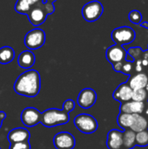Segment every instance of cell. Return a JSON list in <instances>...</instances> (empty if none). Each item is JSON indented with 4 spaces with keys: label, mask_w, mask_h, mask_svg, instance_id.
<instances>
[{
    "label": "cell",
    "mask_w": 148,
    "mask_h": 149,
    "mask_svg": "<svg viewBox=\"0 0 148 149\" xmlns=\"http://www.w3.org/2000/svg\"><path fill=\"white\" fill-rule=\"evenodd\" d=\"M14 91L24 97H36L41 88L40 74L37 70L29 69L21 73L14 83Z\"/></svg>",
    "instance_id": "cell-1"
},
{
    "label": "cell",
    "mask_w": 148,
    "mask_h": 149,
    "mask_svg": "<svg viewBox=\"0 0 148 149\" xmlns=\"http://www.w3.org/2000/svg\"><path fill=\"white\" fill-rule=\"evenodd\" d=\"M54 11L55 7L53 3L47 2L46 0H40L30 8L26 16L33 26H39L44 24L46 17Z\"/></svg>",
    "instance_id": "cell-2"
},
{
    "label": "cell",
    "mask_w": 148,
    "mask_h": 149,
    "mask_svg": "<svg viewBox=\"0 0 148 149\" xmlns=\"http://www.w3.org/2000/svg\"><path fill=\"white\" fill-rule=\"evenodd\" d=\"M70 120L69 113L63 110L50 108L41 113L40 123L46 127H54L57 126L65 125Z\"/></svg>",
    "instance_id": "cell-3"
},
{
    "label": "cell",
    "mask_w": 148,
    "mask_h": 149,
    "mask_svg": "<svg viewBox=\"0 0 148 149\" xmlns=\"http://www.w3.org/2000/svg\"><path fill=\"white\" fill-rule=\"evenodd\" d=\"M73 122L79 131L86 134L96 132L99 127L97 120L88 113H80L77 115L74 118Z\"/></svg>",
    "instance_id": "cell-4"
},
{
    "label": "cell",
    "mask_w": 148,
    "mask_h": 149,
    "mask_svg": "<svg viewBox=\"0 0 148 149\" xmlns=\"http://www.w3.org/2000/svg\"><path fill=\"white\" fill-rule=\"evenodd\" d=\"M111 37L115 45L123 46L133 43L136 38V33L135 31L129 26H121L114 29L112 31Z\"/></svg>",
    "instance_id": "cell-5"
},
{
    "label": "cell",
    "mask_w": 148,
    "mask_h": 149,
    "mask_svg": "<svg viewBox=\"0 0 148 149\" xmlns=\"http://www.w3.org/2000/svg\"><path fill=\"white\" fill-rule=\"evenodd\" d=\"M45 43V32L42 29L35 28L28 31L24 37V45L29 50H37Z\"/></svg>",
    "instance_id": "cell-6"
},
{
    "label": "cell",
    "mask_w": 148,
    "mask_h": 149,
    "mask_svg": "<svg viewBox=\"0 0 148 149\" xmlns=\"http://www.w3.org/2000/svg\"><path fill=\"white\" fill-rule=\"evenodd\" d=\"M104 7L99 1H91L85 3L82 8V16L87 22L97 21L103 14Z\"/></svg>",
    "instance_id": "cell-7"
},
{
    "label": "cell",
    "mask_w": 148,
    "mask_h": 149,
    "mask_svg": "<svg viewBox=\"0 0 148 149\" xmlns=\"http://www.w3.org/2000/svg\"><path fill=\"white\" fill-rule=\"evenodd\" d=\"M41 113L35 107H26L24 108L21 114L20 120L22 123L27 127H32L40 123Z\"/></svg>",
    "instance_id": "cell-8"
},
{
    "label": "cell",
    "mask_w": 148,
    "mask_h": 149,
    "mask_svg": "<svg viewBox=\"0 0 148 149\" xmlns=\"http://www.w3.org/2000/svg\"><path fill=\"white\" fill-rule=\"evenodd\" d=\"M53 145L56 149H73L76 145V141L71 133L60 132L54 136Z\"/></svg>",
    "instance_id": "cell-9"
},
{
    "label": "cell",
    "mask_w": 148,
    "mask_h": 149,
    "mask_svg": "<svg viewBox=\"0 0 148 149\" xmlns=\"http://www.w3.org/2000/svg\"><path fill=\"white\" fill-rule=\"evenodd\" d=\"M97 100V93L92 88H85L78 95V105L83 109H89L94 106Z\"/></svg>",
    "instance_id": "cell-10"
},
{
    "label": "cell",
    "mask_w": 148,
    "mask_h": 149,
    "mask_svg": "<svg viewBox=\"0 0 148 149\" xmlns=\"http://www.w3.org/2000/svg\"><path fill=\"white\" fill-rule=\"evenodd\" d=\"M106 59L112 65H114L116 63L126 60L127 56V52L123 46L119 45H113L106 50Z\"/></svg>",
    "instance_id": "cell-11"
},
{
    "label": "cell",
    "mask_w": 148,
    "mask_h": 149,
    "mask_svg": "<svg viewBox=\"0 0 148 149\" xmlns=\"http://www.w3.org/2000/svg\"><path fill=\"white\" fill-rule=\"evenodd\" d=\"M133 89L130 87L127 82L120 84L113 93V97L115 100L124 103L132 100Z\"/></svg>",
    "instance_id": "cell-12"
},
{
    "label": "cell",
    "mask_w": 148,
    "mask_h": 149,
    "mask_svg": "<svg viewBox=\"0 0 148 149\" xmlns=\"http://www.w3.org/2000/svg\"><path fill=\"white\" fill-rule=\"evenodd\" d=\"M31 138V133L29 130L24 127H17L10 130L7 135V139L10 143L29 141Z\"/></svg>",
    "instance_id": "cell-13"
},
{
    "label": "cell",
    "mask_w": 148,
    "mask_h": 149,
    "mask_svg": "<svg viewBox=\"0 0 148 149\" xmlns=\"http://www.w3.org/2000/svg\"><path fill=\"white\" fill-rule=\"evenodd\" d=\"M146 102H139L134 100H130L127 102L121 103L120 113H130V114H142L145 109Z\"/></svg>",
    "instance_id": "cell-14"
},
{
    "label": "cell",
    "mask_w": 148,
    "mask_h": 149,
    "mask_svg": "<svg viewBox=\"0 0 148 149\" xmlns=\"http://www.w3.org/2000/svg\"><path fill=\"white\" fill-rule=\"evenodd\" d=\"M106 146L109 149H120L123 147V132L112 129L107 134Z\"/></svg>",
    "instance_id": "cell-15"
},
{
    "label": "cell",
    "mask_w": 148,
    "mask_h": 149,
    "mask_svg": "<svg viewBox=\"0 0 148 149\" xmlns=\"http://www.w3.org/2000/svg\"><path fill=\"white\" fill-rule=\"evenodd\" d=\"M133 90L145 88L148 83V76L144 72H139L131 76L127 81Z\"/></svg>",
    "instance_id": "cell-16"
},
{
    "label": "cell",
    "mask_w": 148,
    "mask_h": 149,
    "mask_svg": "<svg viewBox=\"0 0 148 149\" xmlns=\"http://www.w3.org/2000/svg\"><path fill=\"white\" fill-rule=\"evenodd\" d=\"M35 55L31 50L22 52L17 58V64L21 68L29 70L35 64Z\"/></svg>",
    "instance_id": "cell-17"
},
{
    "label": "cell",
    "mask_w": 148,
    "mask_h": 149,
    "mask_svg": "<svg viewBox=\"0 0 148 149\" xmlns=\"http://www.w3.org/2000/svg\"><path fill=\"white\" fill-rule=\"evenodd\" d=\"M135 133L148 129V119L142 114H133V121L130 127Z\"/></svg>",
    "instance_id": "cell-18"
},
{
    "label": "cell",
    "mask_w": 148,
    "mask_h": 149,
    "mask_svg": "<svg viewBox=\"0 0 148 149\" xmlns=\"http://www.w3.org/2000/svg\"><path fill=\"white\" fill-rule=\"evenodd\" d=\"M15 58V52L10 46H3L0 48V64L7 65Z\"/></svg>",
    "instance_id": "cell-19"
},
{
    "label": "cell",
    "mask_w": 148,
    "mask_h": 149,
    "mask_svg": "<svg viewBox=\"0 0 148 149\" xmlns=\"http://www.w3.org/2000/svg\"><path fill=\"white\" fill-rule=\"evenodd\" d=\"M40 0H17L15 4V10L19 14L26 15L30 8Z\"/></svg>",
    "instance_id": "cell-20"
},
{
    "label": "cell",
    "mask_w": 148,
    "mask_h": 149,
    "mask_svg": "<svg viewBox=\"0 0 148 149\" xmlns=\"http://www.w3.org/2000/svg\"><path fill=\"white\" fill-rule=\"evenodd\" d=\"M136 133L131 129H126L123 132V147L126 149H132L136 146L135 142Z\"/></svg>",
    "instance_id": "cell-21"
},
{
    "label": "cell",
    "mask_w": 148,
    "mask_h": 149,
    "mask_svg": "<svg viewBox=\"0 0 148 149\" xmlns=\"http://www.w3.org/2000/svg\"><path fill=\"white\" fill-rule=\"evenodd\" d=\"M133 121V114H130V113H120L117 118L118 125L125 130L130 129V127H132Z\"/></svg>",
    "instance_id": "cell-22"
},
{
    "label": "cell",
    "mask_w": 148,
    "mask_h": 149,
    "mask_svg": "<svg viewBox=\"0 0 148 149\" xmlns=\"http://www.w3.org/2000/svg\"><path fill=\"white\" fill-rule=\"evenodd\" d=\"M135 142H136V145L140 147L148 146V129L136 133Z\"/></svg>",
    "instance_id": "cell-23"
},
{
    "label": "cell",
    "mask_w": 148,
    "mask_h": 149,
    "mask_svg": "<svg viewBox=\"0 0 148 149\" xmlns=\"http://www.w3.org/2000/svg\"><path fill=\"white\" fill-rule=\"evenodd\" d=\"M148 99V93L145 88L138 89V90H133V95H132V100L139 101V102H146Z\"/></svg>",
    "instance_id": "cell-24"
},
{
    "label": "cell",
    "mask_w": 148,
    "mask_h": 149,
    "mask_svg": "<svg viewBox=\"0 0 148 149\" xmlns=\"http://www.w3.org/2000/svg\"><path fill=\"white\" fill-rule=\"evenodd\" d=\"M128 18L133 24H140L142 22V14L140 13V10H133L130 11V13L128 14Z\"/></svg>",
    "instance_id": "cell-25"
},
{
    "label": "cell",
    "mask_w": 148,
    "mask_h": 149,
    "mask_svg": "<svg viewBox=\"0 0 148 149\" xmlns=\"http://www.w3.org/2000/svg\"><path fill=\"white\" fill-rule=\"evenodd\" d=\"M133 70V62L131 61H127V60H124L122 61V65H121V69H120V72L126 74V75H130L132 73Z\"/></svg>",
    "instance_id": "cell-26"
},
{
    "label": "cell",
    "mask_w": 148,
    "mask_h": 149,
    "mask_svg": "<svg viewBox=\"0 0 148 149\" xmlns=\"http://www.w3.org/2000/svg\"><path fill=\"white\" fill-rule=\"evenodd\" d=\"M127 53L135 61V60H139V59H140L142 58L143 52H142V50H141L140 47H133V48H130L128 50Z\"/></svg>",
    "instance_id": "cell-27"
},
{
    "label": "cell",
    "mask_w": 148,
    "mask_h": 149,
    "mask_svg": "<svg viewBox=\"0 0 148 149\" xmlns=\"http://www.w3.org/2000/svg\"><path fill=\"white\" fill-rule=\"evenodd\" d=\"M74 108H75V102H74V100H72V99H69V100H66L64 102L62 110L65 111L67 113H70L71 112H72L74 110Z\"/></svg>",
    "instance_id": "cell-28"
},
{
    "label": "cell",
    "mask_w": 148,
    "mask_h": 149,
    "mask_svg": "<svg viewBox=\"0 0 148 149\" xmlns=\"http://www.w3.org/2000/svg\"><path fill=\"white\" fill-rule=\"evenodd\" d=\"M10 149H31V145H30L29 141L10 143Z\"/></svg>",
    "instance_id": "cell-29"
},
{
    "label": "cell",
    "mask_w": 148,
    "mask_h": 149,
    "mask_svg": "<svg viewBox=\"0 0 148 149\" xmlns=\"http://www.w3.org/2000/svg\"><path fill=\"white\" fill-rule=\"evenodd\" d=\"M6 118V113L4 112H0V128L3 125V121Z\"/></svg>",
    "instance_id": "cell-30"
},
{
    "label": "cell",
    "mask_w": 148,
    "mask_h": 149,
    "mask_svg": "<svg viewBox=\"0 0 148 149\" xmlns=\"http://www.w3.org/2000/svg\"><path fill=\"white\" fill-rule=\"evenodd\" d=\"M142 115H144L145 117H147L148 119V103H146L145 109H144V112H143Z\"/></svg>",
    "instance_id": "cell-31"
},
{
    "label": "cell",
    "mask_w": 148,
    "mask_h": 149,
    "mask_svg": "<svg viewBox=\"0 0 148 149\" xmlns=\"http://www.w3.org/2000/svg\"><path fill=\"white\" fill-rule=\"evenodd\" d=\"M142 59H145L148 62V50L143 52V54H142Z\"/></svg>",
    "instance_id": "cell-32"
},
{
    "label": "cell",
    "mask_w": 148,
    "mask_h": 149,
    "mask_svg": "<svg viewBox=\"0 0 148 149\" xmlns=\"http://www.w3.org/2000/svg\"><path fill=\"white\" fill-rule=\"evenodd\" d=\"M142 27H145V28H147V29H148V22H147V21H144L143 23L141 22L140 24Z\"/></svg>",
    "instance_id": "cell-33"
},
{
    "label": "cell",
    "mask_w": 148,
    "mask_h": 149,
    "mask_svg": "<svg viewBox=\"0 0 148 149\" xmlns=\"http://www.w3.org/2000/svg\"><path fill=\"white\" fill-rule=\"evenodd\" d=\"M47 2H49V3H53L55 1H57V0H46Z\"/></svg>",
    "instance_id": "cell-34"
},
{
    "label": "cell",
    "mask_w": 148,
    "mask_h": 149,
    "mask_svg": "<svg viewBox=\"0 0 148 149\" xmlns=\"http://www.w3.org/2000/svg\"><path fill=\"white\" fill-rule=\"evenodd\" d=\"M145 89H146V91L147 92V93H148V83H147V85L146 86V87H145Z\"/></svg>",
    "instance_id": "cell-35"
},
{
    "label": "cell",
    "mask_w": 148,
    "mask_h": 149,
    "mask_svg": "<svg viewBox=\"0 0 148 149\" xmlns=\"http://www.w3.org/2000/svg\"><path fill=\"white\" fill-rule=\"evenodd\" d=\"M120 149H122V148H120Z\"/></svg>",
    "instance_id": "cell-36"
},
{
    "label": "cell",
    "mask_w": 148,
    "mask_h": 149,
    "mask_svg": "<svg viewBox=\"0 0 148 149\" xmlns=\"http://www.w3.org/2000/svg\"><path fill=\"white\" fill-rule=\"evenodd\" d=\"M0 149H1V148H0Z\"/></svg>",
    "instance_id": "cell-37"
}]
</instances>
